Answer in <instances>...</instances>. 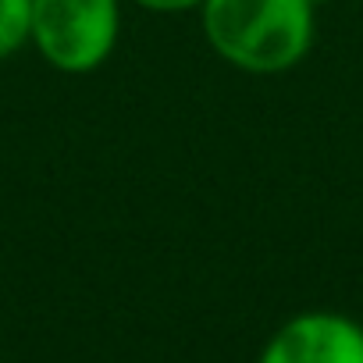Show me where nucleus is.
Wrapping results in <instances>:
<instances>
[{
	"instance_id": "obj_1",
	"label": "nucleus",
	"mask_w": 363,
	"mask_h": 363,
	"mask_svg": "<svg viewBox=\"0 0 363 363\" xmlns=\"http://www.w3.org/2000/svg\"><path fill=\"white\" fill-rule=\"evenodd\" d=\"M211 50L250 75H281L306 61L317 40L313 0H203Z\"/></svg>"
},
{
	"instance_id": "obj_2",
	"label": "nucleus",
	"mask_w": 363,
	"mask_h": 363,
	"mask_svg": "<svg viewBox=\"0 0 363 363\" xmlns=\"http://www.w3.org/2000/svg\"><path fill=\"white\" fill-rule=\"evenodd\" d=\"M121 40V0H33V47L65 72L89 75Z\"/></svg>"
},
{
	"instance_id": "obj_3",
	"label": "nucleus",
	"mask_w": 363,
	"mask_h": 363,
	"mask_svg": "<svg viewBox=\"0 0 363 363\" xmlns=\"http://www.w3.org/2000/svg\"><path fill=\"white\" fill-rule=\"evenodd\" d=\"M257 363H363V324L338 310H303L264 342Z\"/></svg>"
},
{
	"instance_id": "obj_4",
	"label": "nucleus",
	"mask_w": 363,
	"mask_h": 363,
	"mask_svg": "<svg viewBox=\"0 0 363 363\" xmlns=\"http://www.w3.org/2000/svg\"><path fill=\"white\" fill-rule=\"evenodd\" d=\"M33 43V0H0V61Z\"/></svg>"
},
{
	"instance_id": "obj_5",
	"label": "nucleus",
	"mask_w": 363,
	"mask_h": 363,
	"mask_svg": "<svg viewBox=\"0 0 363 363\" xmlns=\"http://www.w3.org/2000/svg\"><path fill=\"white\" fill-rule=\"evenodd\" d=\"M128 4L153 11V15H182V11H200L203 0H128Z\"/></svg>"
},
{
	"instance_id": "obj_6",
	"label": "nucleus",
	"mask_w": 363,
	"mask_h": 363,
	"mask_svg": "<svg viewBox=\"0 0 363 363\" xmlns=\"http://www.w3.org/2000/svg\"><path fill=\"white\" fill-rule=\"evenodd\" d=\"M0 363H4V359H0Z\"/></svg>"
}]
</instances>
